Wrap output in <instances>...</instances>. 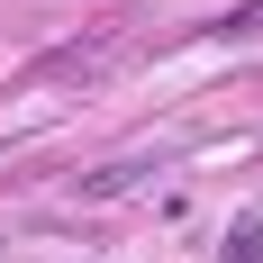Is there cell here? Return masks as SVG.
Listing matches in <instances>:
<instances>
[{"label": "cell", "mask_w": 263, "mask_h": 263, "mask_svg": "<svg viewBox=\"0 0 263 263\" xmlns=\"http://www.w3.org/2000/svg\"><path fill=\"white\" fill-rule=\"evenodd\" d=\"M236 36H263V0H245V9H227V18H209L191 46H236Z\"/></svg>", "instance_id": "obj_1"}]
</instances>
